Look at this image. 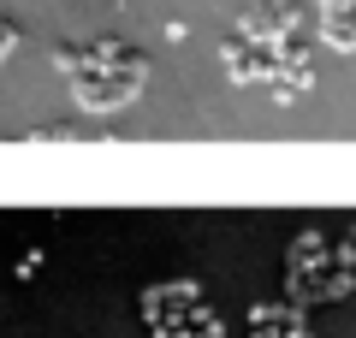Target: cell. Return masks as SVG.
<instances>
[{"mask_svg":"<svg viewBox=\"0 0 356 338\" xmlns=\"http://www.w3.org/2000/svg\"><path fill=\"white\" fill-rule=\"evenodd\" d=\"M285 30H303V6L297 0H250L238 13V36H250V42H273Z\"/></svg>","mask_w":356,"mask_h":338,"instance_id":"6da1fadb","label":"cell"},{"mask_svg":"<svg viewBox=\"0 0 356 338\" xmlns=\"http://www.w3.org/2000/svg\"><path fill=\"white\" fill-rule=\"evenodd\" d=\"M321 42H327V48L356 54V13H350V6H344V13H327V30H321Z\"/></svg>","mask_w":356,"mask_h":338,"instance_id":"7a4b0ae2","label":"cell"},{"mask_svg":"<svg viewBox=\"0 0 356 338\" xmlns=\"http://www.w3.org/2000/svg\"><path fill=\"white\" fill-rule=\"evenodd\" d=\"M344 6H350V0H321V13H344Z\"/></svg>","mask_w":356,"mask_h":338,"instance_id":"3957f363","label":"cell"}]
</instances>
